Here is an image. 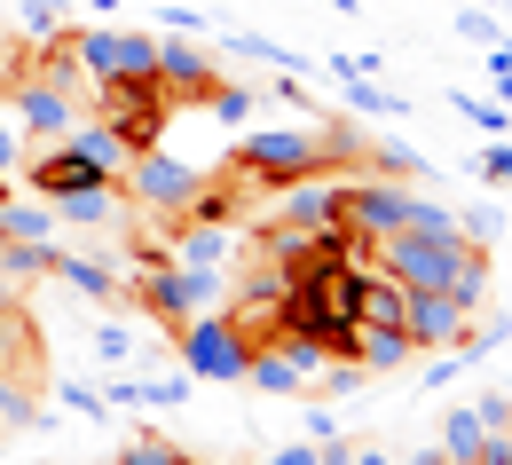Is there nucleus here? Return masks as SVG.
Segmentation results:
<instances>
[{
	"label": "nucleus",
	"mask_w": 512,
	"mask_h": 465,
	"mask_svg": "<svg viewBox=\"0 0 512 465\" xmlns=\"http://www.w3.org/2000/svg\"><path fill=\"white\" fill-rule=\"evenodd\" d=\"M347 150H355L347 134L276 127V134H245L237 142V174H253V182H308V174H331Z\"/></svg>",
	"instance_id": "f257e3e1"
},
{
	"label": "nucleus",
	"mask_w": 512,
	"mask_h": 465,
	"mask_svg": "<svg viewBox=\"0 0 512 465\" xmlns=\"http://www.w3.org/2000/svg\"><path fill=\"white\" fill-rule=\"evenodd\" d=\"M174 355L190 363V379H221V387H245V363H253V339L229 308H205L190 324H174Z\"/></svg>",
	"instance_id": "f03ea898"
},
{
	"label": "nucleus",
	"mask_w": 512,
	"mask_h": 465,
	"mask_svg": "<svg viewBox=\"0 0 512 465\" xmlns=\"http://www.w3.org/2000/svg\"><path fill=\"white\" fill-rule=\"evenodd\" d=\"M127 300H134V308H150L158 324H190V316H205V308L229 300V276H221V268L158 261V268H142V284H134Z\"/></svg>",
	"instance_id": "7ed1b4c3"
},
{
	"label": "nucleus",
	"mask_w": 512,
	"mask_h": 465,
	"mask_svg": "<svg viewBox=\"0 0 512 465\" xmlns=\"http://www.w3.org/2000/svg\"><path fill=\"white\" fill-rule=\"evenodd\" d=\"M71 56L87 71V87H119V79H150L158 71V40L127 32V24H87V32H71Z\"/></svg>",
	"instance_id": "20e7f679"
},
{
	"label": "nucleus",
	"mask_w": 512,
	"mask_h": 465,
	"mask_svg": "<svg viewBox=\"0 0 512 465\" xmlns=\"http://www.w3.org/2000/svg\"><path fill=\"white\" fill-rule=\"evenodd\" d=\"M205 174H213V166H190V158H174V150L158 142V150H134L127 158L119 190H127L134 205H150V213H166V221H182V205L205 190Z\"/></svg>",
	"instance_id": "39448f33"
},
{
	"label": "nucleus",
	"mask_w": 512,
	"mask_h": 465,
	"mask_svg": "<svg viewBox=\"0 0 512 465\" xmlns=\"http://www.w3.org/2000/svg\"><path fill=\"white\" fill-rule=\"evenodd\" d=\"M323 363H331V347H323V339L276 332L268 347H253V363H245V387H260V395H300L308 379H323Z\"/></svg>",
	"instance_id": "423d86ee"
},
{
	"label": "nucleus",
	"mask_w": 512,
	"mask_h": 465,
	"mask_svg": "<svg viewBox=\"0 0 512 465\" xmlns=\"http://www.w3.org/2000/svg\"><path fill=\"white\" fill-rule=\"evenodd\" d=\"M402 221H410V190H402V182H386V174L379 182H339V229H347V237H371V245H379Z\"/></svg>",
	"instance_id": "0eeeda50"
},
{
	"label": "nucleus",
	"mask_w": 512,
	"mask_h": 465,
	"mask_svg": "<svg viewBox=\"0 0 512 465\" xmlns=\"http://www.w3.org/2000/svg\"><path fill=\"white\" fill-rule=\"evenodd\" d=\"M323 347H331V355H363L371 379H379V371H402V363L418 355V339L402 332V324H363V316H355V324H331Z\"/></svg>",
	"instance_id": "6e6552de"
},
{
	"label": "nucleus",
	"mask_w": 512,
	"mask_h": 465,
	"mask_svg": "<svg viewBox=\"0 0 512 465\" xmlns=\"http://www.w3.org/2000/svg\"><path fill=\"white\" fill-rule=\"evenodd\" d=\"M8 111H16V127L32 134V142H64L79 127V103H71V87H56V79H24L8 95Z\"/></svg>",
	"instance_id": "1a4fd4ad"
},
{
	"label": "nucleus",
	"mask_w": 512,
	"mask_h": 465,
	"mask_svg": "<svg viewBox=\"0 0 512 465\" xmlns=\"http://www.w3.org/2000/svg\"><path fill=\"white\" fill-rule=\"evenodd\" d=\"M402 332L418 339V347H457V339L473 332V308H457L449 292H418V284H410V300H402Z\"/></svg>",
	"instance_id": "9d476101"
},
{
	"label": "nucleus",
	"mask_w": 512,
	"mask_h": 465,
	"mask_svg": "<svg viewBox=\"0 0 512 465\" xmlns=\"http://www.w3.org/2000/svg\"><path fill=\"white\" fill-rule=\"evenodd\" d=\"M150 79H158V95H166L174 111H197V103H205V87H213L221 71L205 64V48H182V40H158V71H150Z\"/></svg>",
	"instance_id": "9b49d317"
},
{
	"label": "nucleus",
	"mask_w": 512,
	"mask_h": 465,
	"mask_svg": "<svg viewBox=\"0 0 512 465\" xmlns=\"http://www.w3.org/2000/svg\"><path fill=\"white\" fill-rule=\"evenodd\" d=\"M276 221H284V229H308V237L339 229V182H331V174H308V182H276Z\"/></svg>",
	"instance_id": "f8f14e48"
},
{
	"label": "nucleus",
	"mask_w": 512,
	"mask_h": 465,
	"mask_svg": "<svg viewBox=\"0 0 512 465\" xmlns=\"http://www.w3.org/2000/svg\"><path fill=\"white\" fill-rule=\"evenodd\" d=\"M182 268H221L237 253V229L229 221H174V245H166Z\"/></svg>",
	"instance_id": "ddd939ff"
},
{
	"label": "nucleus",
	"mask_w": 512,
	"mask_h": 465,
	"mask_svg": "<svg viewBox=\"0 0 512 465\" xmlns=\"http://www.w3.org/2000/svg\"><path fill=\"white\" fill-rule=\"evenodd\" d=\"M64 142L87 158V166H95V174H103V182H119V174H127V158H134L127 142H119V127H103V119H79Z\"/></svg>",
	"instance_id": "4468645a"
},
{
	"label": "nucleus",
	"mask_w": 512,
	"mask_h": 465,
	"mask_svg": "<svg viewBox=\"0 0 512 465\" xmlns=\"http://www.w3.org/2000/svg\"><path fill=\"white\" fill-rule=\"evenodd\" d=\"M127 213V198H119V182H87V190H71V198H56V221H71V229H111Z\"/></svg>",
	"instance_id": "2eb2a0df"
},
{
	"label": "nucleus",
	"mask_w": 512,
	"mask_h": 465,
	"mask_svg": "<svg viewBox=\"0 0 512 465\" xmlns=\"http://www.w3.org/2000/svg\"><path fill=\"white\" fill-rule=\"evenodd\" d=\"M0 229H8L16 245H56V237H64V221H56L48 198H8L0 205Z\"/></svg>",
	"instance_id": "dca6fc26"
},
{
	"label": "nucleus",
	"mask_w": 512,
	"mask_h": 465,
	"mask_svg": "<svg viewBox=\"0 0 512 465\" xmlns=\"http://www.w3.org/2000/svg\"><path fill=\"white\" fill-rule=\"evenodd\" d=\"M331 71H339V87H347V103H355V111H371V119H394V111H410L402 95H386V87H371V71H363V56H331Z\"/></svg>",
	"instance_id": "f3484780"
},
{
	"label": "nucleus",
	"mask_w": 512,
	"mask_h": 465,
	"mask_svg": "<svg viewBox=\"0 0 512 465\" xmlns=\"http://www.w3.org/2000/svg\"><path fill=\"white\" fill-rule=\"evenodd\" d=\"M48 276H64L71 292H87V300H127V292H119V276H111L103 261H79V253H64V245L48 253Z\"/></svg>",
	"instance_id": "a211bd4d"
},
{
	"label": "nucleus",
	"mask_w": 512,
	"mask_h": 465,
	"mask_svg": "<svg viewBox=\"0 0 512 465\" xmlns=\"http://www.w3.org/2000/svg\"><path fill=\"white\" fill-rule=\"evenodd\" d=\"M402 300H410V284H402V276L363 268V300H355V316H363V324H402Z\"/></svg>",
	"instance_id": "6ab92c4d"
},
{
	"label": "nucleus",
	"mask_w": 512,
	"mask_h": 465,
	"mask_svg": "<svg viewBox=\"0 0 512 465\" xmlns=\"http://www.w3.org/2000/svg\"><path fill=\"white\" fill-rule=\"evenodd\" d=\"M481 442H489V426H481V410L465 402V410L442 418V442H434V450H442L449 465H481Z\"/></svg>",
	"instance_id": "aec40b11"
},
{
	"label": "nucleus",
	"mask_w": 512,
	"mask_h": 465,
	"mask_svg": "<svg viewBox=\"0 0 512 465\" xmlns=\"http://www.w3.org/2000/svg\"><path fill=\"white\" fill-rule=\"evenodd\" d=\"M449 111H457L465 127H481L489 142H497V134H512V111H505V103H489V95H465V87H457V95H449Z\"/></svg>",
	"instance_id": "412c9836"
},
{
	"label": "nucleus",
	"mask_w": 512,
	"mask_h": 465,
	"mask_svg": "<svg viewBox=\"0 0 512 465\" xmlns=\"http://www.w3.org/2000/svg\"><path fill=\"white\" fill-rule=\"evenodd\" d=\"M457 237H465V245H481V253H489V245H497V237H505V205L489 198V205H473V213H457Z\"/></svg>",
	"instance_id": "4be33fe9"
},
{
	"label": "nucleus",
	"mask_w": 512,
	"mask_h": 465,
	"mask_svg": "<svg viewBox=\"0 0 512 465\" xmlns=\"http://www.w3.org/2000/svg\"><path fill=\"white\" fill-rule=\"evenodd\" d=\"M119 465H190V458H182V450H174V442H166L158 426H142L127 450H119Z\"/></svg>",
	"instance_id": "5701e85b"
},
{
	"label": "nucleus",
	"mask_w": 512,
	"mask_h": 465,
	"mask_svg": "<svg viewBox=\"0 0 512 465\" xmlns=\"http://www.w3.org/2000/svg\"><path fill=\"white\" fill-rule=\"evenodd\" d=\"M16 24H24V40H56L64 32V0H16Z\"/></svg>",
	"instance_id": "b1692460"
},
{
	"label": "nucleus",
	"mask_w": 512,
	"mask_h": 465,
	"mask_svg": "<svg viewBox=\"0 0 512 465\" xmlns=\"http://www.w3.org/2000/svg\"><path fill=\"white\" fill-rule=\"evenodd\" d=\"M205 111H213V119H229V127H237V119H245V111H260V95H253V87H229V79H213V87H205Z\"/></svg>",
	"instance_id": "393cba45"
},
{
	"label": "nucleus",
	"mask_w": 512,
	"mask_h": 465,
	"mask_svg": "<svg viewBox=\"0 0 512 465\" xmlns=\"http://www.w3.org/2000/svg\"><path fill=\"white\" fill-rule=\"evenodd\" d=\"M229 48H237V56H245V64H300V48H276V40H260V32H229Z\"/></svg>",
	"instance_id": "a878e982"
},
{
	"label": "nucleus",
	"mask_w": 512,
	"mask_h": 465,
	"mask_svg": "<svg viewBox=\"0 0 512 465\" xmlns=\"http://www.w3.org/2000/svg\"><path fill=\"white\" fill-rule=\"evenodd\" d=\"M371 166H386V182H410V174H426V158H418V150H402V142H371Z\"/></svg>",
	"instance_id": "bb28decb"
},
{
	"label": "nucleus",
	"mask_w": 512,
	"mask_h": 465,
	"mask_svg": "<svg viewBox=\"0 0 512 465\" xmlns=\"http://www.w3.org/2000/svg\"><path fill=\"white\" fill-rule=\"evenodd\" d=\"M24 150H32V134L16 127V111L0 103V174H8V182H16V166H24Z\"/></svg>",
	"instance_id": "cd10ccee"
},
{
	"label": "nucleus",
	"mask_w": 512,
	"mask_h": 465,
	"mask_svg": "<svg viewBox=\"0 0 512 465\" xmlns=\"http://www.w3.org/2000/svg\"><path fill=\"white\" fill-rule=\"evenodd\" d=\"M473 174H481L489 190H512V134H497V142L481 150V166H473Z\"/></svg>",
	"instance_id": "c85d7f7f"
},
{
	"label": "nucleus",
	"mask_w": 512,
	"mask_h": 465,
	"mask_svg": "<svg viewBox=\"0 0 512 465\" xmlns=\"http://www.w3.org/2000/svg\"><path fill=\"white\" fill-rule=\"evenodd\" d=\"M142 402H150V410H182V402H190V371H174V379H142Z\"/></svg>",
	"instance_id": "c756f323"
},
{
	"label": "nucleus",
	"mask_w": 512,
	"mask_h": 465,
	"mask_svg": "<svg viewBox=\"0 0 512 465\" xmlns=\"http://www.w3.org/2000/svg\"><path fill=\"white\" fill-rule=\"evenodd\" d=\"M410 229H434V237H457V213H449V205H434V198H418V190H410Z\"/></svg>",
	"instance_id": "7c9ffc66"
},
{
	"label": "nucleus",
	"mask_w": 512,
	"mask_h": 465,
	"mask_svg": "<svg viewBox=\"0 0 512 465\" xmlns=\"http://www.w3.org/2000/svg\"><path fill=\"white\" fill-rule=\"evenodd\" d=\"M32 418V395H24V379L16 371H0V426H24Z\"/></svg>",
	"instance_id": "2f4dec72"
},
{
	"label": "nucleus",
	"mask_w": 512,
	"mask_h": 465,
	"mask_svg": "<svg viewBox=\"0 0 512 465\" xmlns=\"http://www.w3.org/2000/svg\"><path fill=\"white\" fill-rule=\"evenodd\" d=\"M292 284H300V276H292V268H276V261H268V268H253V300H260V308H276V300H284Z\"/></svg>",
	"instance_id": "473e14b6"
},
{
	"label": "nucleus",
	"mask_w": 512,
	"mask_h": 465,
	"mask_svg": "<svg viewBox=\"0 0 512 465\" xmlns=\"http://www.w3.org/2000/svg\"><path fill=\"white\" fill-rule=\"evenodd\" d=\"M95 355H103V363H127V355H134L127 324H111V316H103V324H95Z\"/></svg>",
	"instance_id": "72a5a7b5"
},
{
	"label": "nucleus",
	"mask_w": 512,
	"mask_h": 465,
	"mask_svg": "<svg viewBox=\"0 0 512 465\" xmlns=\"http://www.w3.org/2000/svg\"><path fill=\"white\" fill-rule=\"evenodd\" d=\"M56 395H64L71 410H79V418H103V395H95V387H79V379H64V387H56Z\"/></svg>",
	"instance_id": "f704fd0d"
},
{
	"label": "nucleus",
	"mask_w": 512,
	"mask_h": 465,
	"mask_svg": "<svg viewBox=\"0 0 512 465\" xmlns=\"http://www.w3.org/2000/svg\"><path fill=\"white\" fill-rule=\"evenodd\" d=\"M457 32H465V40H497V16H489V8H457Z\"/></svg>",
	"instance_id": "c9c22d12"
},
{
	"label": "nucleus",
	"mask_w": 512,
	"mask_h": 465,
	"mask_svg": "<svg viewBox=\"0 0 512 465\" xmlns=\"http://www.w3.org/2000/svg\"><path fill=\"white\" fill-rule=\"evenodd\" d=\"M166 32H174V40H197V32H205V16H197V8H174V0H166Z\"/></svg>",
	"instance_id": "e433bc0d"
},
{
	"label": "nucleus",
	"mask_w": 512,
	"mask_h": 465,
	"mask_svg": "<svg viewBox=\"0 0 512 465\" xmlns=\"http://www.w3.org/2000/svg\"><path fill=\"white\" fill-rule=\"evenodd\" d=\"M331 434H339V418H331V410H308V418H300V442H331Z\"/></svg>",
	"instance_id": "4c0bfd02"
},
{
	"label": "nucleus",
	"mask_w": 512,
	"mask_h": 465,
	"mask_svg": "<svg viewBox=\"0 0 512 465\" xmlns=\"http://www.w3.org/2000/svg\"><path fill=\"white\" fill-rule=\"evenodd\" d=\"M363 379H371V371H331V363H323V387H331V395H363Z\"/></svg>",
	"instance_id": "58836bf2"
},
{
	"label": "nucleus",
	"mask_w": 512,
	"mask_h": 465,
	"mask_svg": "<svg viewBox=\"0 0 512 465\" xmlns=\"http://www.w3.org/2000/svg\"><path fill=\"white\" fill-rule=\"evenodd\" d=\"M457 371H465V355H457V347H449L442 363H426V387H449V379H457Z\"/></svg>",
	"instance_id": "ea45409f"
},
{
	"label": "nucleus",
	"mask_w": 512,
	"mask_h": 465,
	"mask_svg": "<svg viewBox=\"0 0 512 465\" xmlns=\"http://www.w3.org/2000/svg\"><path fill=\"white\" fill-rule=\"evenodd\" d=\"M260 465H316V442H292V450H268Z\"/></svg>",
	"instance_id": "a19ab883"
},
{
	"label": "nucleus",
	"mask_w": 512,
	"mask_h": 465,
	"mask_svg": "<svg viewBox=\"0 0 512 465\" xmlns=\"http://www.w3.org/2000/svg\"><path fill=\"white\" fill-rule=\"evenodd\" d=\"M473 410H481V426H505V410H512V395H481V402H473Z\"/></svg>",
	"instance_id": "79ce46f5"
},
{
	"label": "nucleus",
	"mask_w": 512,
	"mask_h": 465,
	"mask_svg": "<svg viewBox=\"0 0 512 465\" xmlns=\"http://www.w3.org/2000/svg\"><path fill=\"white\" fill-rule=\"evenodd\" d=\"M355 465H394V450H379V442H355Z\"/></svg>",
	"instance_id": "37998d69"
},
{
	"label": "nucleus",
	"mask_w": 512,
	"mask_h": 465,
	"mask_svg": "<svg viewBox=\"0 0 512 465\" xmlns=\"http://www.w3.org/2000/svg\"><path fill=\"white\" fill-rule=\"evenodd\" d=\"M394 465H449V458L434 450V442H426V450H410V458H394Z\"/></svg>",
	"instance_id": "c03bdc74"
},
{
	"label": "nucleus",
	"mask_w": 512,
	"mask_h": 465,
	"mask_svg": "<svg viewBox=\"0 0 512 465\" xmlns=\"http://www.w3.org/2000/svg\"><path fill=\"white\" fill-rule=\"evenodd\" d=\"M331 8H339V16H363V0H331Z\"/></svg>",
	"instance_id": "a18cd8bd"
},
{
	"label": "nucleus",
	"mask_w": 512,
	"mask_h": 465,
	"mask_svg": "<svg viewBox=\"0 0 512 465\" xmlns=\"http://www.w3.org/2000/svg\"><path fill=\"white\" fill-rule=\"evenodd\" d=\"M8 198H16V190H8V174H0V205H8Z\"/></svg>",
	"instance_id": "49530a36"
},
{
	"label": "nucleus",
	"mask_w": 512,
	"mask_h": 465,
	"mask_svg": "<svg viewBox=\"0 0 512 465\" xmlns=\"http://www.w3.org/2000/svg\"><path fill=\"white\" fill-rule=\"evenodd\" d=\"M95 8H103V16H111V8H119V0H95Z\"/></svg>",
	"instance_id": "de8ad7c7"
},
{
	"label": "nucleus",
	"mask_w": 512,
	"mask_h": 465,
	"mask_svg": "<svg viewBox=\"0 0 512 465\" xmlns=\"http://www.w3.org/2000/svg\"><path fill=\"white\" fill-rule=\"evenodd\" d=\"M8 245H16V237H8V229H0V253H8Z\"/></svg>",
	"instance_id": "09e8293b"
}]
</instances>
